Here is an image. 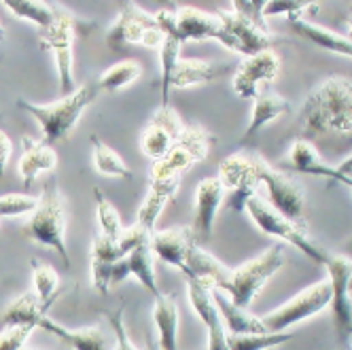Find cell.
Listing matches in <instances>:
<instances>
[{
  "label": "cell",
  "instance_id": "obj_1",
  "mask_svg": "<svg viewBox=\"0 0 352 350\" xmlns=\"http://www.w3.org/2000/svg\"><path fill=\"white\" fill-rule=\"evenodd\" d=\"M301 126L308 134L352 132V81L340 74L318 83L304 100Z\"/></svg>",
  "mask_w": 352,
  "mask_h": 350
},
{
  "label": "cell",
  "instance_id": "obj_2",
  "mask_svg": "<svg viewBox=\"0 0 352 350\" xmlns=\"http://www.w3.org/2000/svg\"><path fill=\"white\" fill-rule=\"evenodd\" d=\"M98 91H100L98 83H87L66 94L58 102L34 105L30 100H17V107L36 119L45 142L56 144L77 128V123L81 115L85 113V109L98 98Z\"/></svg>",
  "mask_w": 352,
  "mask_h": 350
},
{
  "label": "cell",
  "instance_id": "obj_3",
  "mask_svg": "<svg viewBox=\"0 0 352 350\" xmlns=\"http://www.w3.org/2000/svg\"><path fill=\"white\" fill-rule=\"evenodd\" d=\"M66 221H68L66 197L58 189L56 181L49 179L43 187L36 210L26 223V228H23V236L32 240L34 244L54 248L60 255L64 267H70V255L66 246Z\"/></svg>",
  "mask_w": 352,
  "mask_h": 350
},
{
  "label": "cell",
  "instance_id": "obj_4",
  "mask_svg": "<svg viewBox=\"0 0 352 350\" xmlns=\"http://www.w3.org/2000/svg\"><path fill=\"white\" fill-rule=\"evenodd\" d=\"M285 265V244H272L267 251L246 261L244 265L232 270L230 278L219 289L240 308H250L259 297L261 289L276 272Z\"/></svg>",
  "mask_w": 352,
  "mask_h": 350
},
{
  "label": "cell",
  "instance_id": "obj_5",
  "mask_svg": "<svg viewBox=\"0 0 352 350\" xmlns=\"http://www.w3.org/2000/svg\"><path fill=\"white\" fill-rule=\"evenodd\" d=\"M244 212L250 217L259 232L265 236H272L276 240H280L285 244H293L297 251L304 253L308 259H312L318 265H324L327 259H329L331 253H327L324 248H320L310 236L308 230H301L299 225H295L293 221H289L287 217H283L278 210H276L265 197L253 195L246 202Z\"/></svg>",
  "mask_w": 352,
  "mask_h": 350
},
{
  "label": "cell",
  "instance_id": "obj_6",
  "mask_svg": "<svg viewBox=\"0 0 352 350\" xmlns=\"http://www.w3.org/2000/svg\"><path fill=\"white\" fill-rule=\"evenodd\" d=\"M164 32L176 34L181 43H204L217 41L225 49H230V36L223 28V21L217 13H206L193 7L183 9H160L155 13Z\"/></svg>",
  "mask_w": 352,
  "mask_h": 350
},
{
  "label": "cell",
  "instance_id": "obj_7",
  "mask_svg": "<svg viewBox=\"0 0 352 350\" xmlns=\"http://www.w3.org/2000/svg\"><path fill=\"white\" fill-rule=\"evenodd\" d=\"M212 140L214 136L202 126H185L183 134L170 146V151L151 166V179L181 177L193 164L206 160V155L210 153Z\"/></svg>",
  "mask_w": 352,
  "mask_h": 350
},
{
  "label": "cell",
  "instance_id": "obj_8",
  "mask_svg": "<svg viewBox=\"0 0 352 350\" xmlns=\"http://www.w3.org/2000/svg\"><path fill=\"white\" fill-rule=\"evenodd\" d=\"M257 174H259V183L267 191V202L283 217L299 225L301 230H308L306 195L301 185L291 177H287L285 172L272 168L261 155H257Z\"/></svg>",
  "mask_w": 352,
  "mask_h": 350
},
{
  "label": "cell",
  "instance_id": "obj_9",
  "mask_svg": "<svg viewBox=\"0 0 352 350\" xmlns=\"http://www.w3.org/2000/svg\"><path fill=\"white\" fill-rule=\"evenodd\" d=\"M327 278L331 283V312L340 350H350L352 346V259L344 255H329L324 263Z\"/></svg>",
  "mask_w": 352,
  "mask_h": 350
},
{
  "label": "cell",
  "instance_id": "obj_10",
  "mask_svg": "<svg viewBox=\"0 0 352 350\" xmlns=\"http://www.w3.org/2000/svg\"><path fill=\"white\" fill-rule=\"evenodd\" d=\"M219 181L225 189V204L234 212H244L246 202L259 189L257 155L234 153L219 164Z\"/></svg>",
  "mask_w": 352,
  "mask_h": 350
},
{
  "label": "cell",
  "instance_id": "obj_11",
  "mask_svg": "<svg viewBox=\"0 0 352 350\" xmlns=\"http://www.w3.org/2000/svg\"><path fill=\"white\" fill-rule=\"evenodd\" d=\"M329 304H331V283L329 278H324L304 291H299L283 306L274 308L270 314L263 316V322L267 331H289L293 325L320 314Z\"/></svg>",
  "mask_w": 352,
  "mask_h": 350
},
{
  "label": "cell",
  "instance_id": "obj_12",
  "mask_svg": "<svg viewBox=\"0 0 352 350\" xmlns=\"http://www.w3.org/2000/svg\"><path fill=\"white\" fill-rule=\"evenodd\" d=\"M74 19L66 13H60L49 28L41 30V43L47 52L54 54L60 89L66 94L74 91Z\"/></svg>",
  "mask_w": 352,
  "mask_h": 350
},
{
  "label": "cell",
  "instance_id": "obj_13",
  "mask_svg": "<svg viewBox=\"0 0 352 350\" xmlns=\"http://www.w3.org/2000/svg\"><path fill=\"white\" fill-rule=\"evenodd\" d=\"M280 72V58L274 49H263L259 54H253L242 60V64L236 68L232 87L238 98L242 100H253L261 85L272 83Z\"/></svg>",
  "mask_w": 352,
  "mask_h": 350
},
{
  "label": "cell",
  "instance_id": "obj_14",
  "mask_svg": "<svg viewBox=\"0 0 352 350\" xmlns=\"http://www.w3.org/2000/svg\"><path fill=\"white\" fill-rule=\"evenodd\" d=\"M185 130V123L181 119V115L176 113L172 107H162L153 113V117L148 119L146 128L140 136V151L142 155H146L148 160H162L170 146L176 142Z\"/></svg>",
  "mask_w": 352,
  "mask_h": 350
},
{
  "label": "cell",
  "instance_id": "obj_15",
  "mask_svg": "<svg viewBox=\"0 0 352 350\" xmlns=\"http://www.w3.org/2000/svg\"><path fill=\"white\" fill-rule=\"evenodd\" d=\"M187 295L193 312L206 327L208 333L206 350H230V333L225 329L221 312L214 304L212 289L197 278H187Z\"/></svg>",
  "mask_w": 352,
  "mask_h": 350
},
{
  "label": "cell",
  "instance_id": "obj_16",
  "mask_svg": "<svg viewBox=\"0 0 352 350\" xmlns=\"http://www.w3.org/2000/svg\"><path fill=\"white\" fill-rule=\"evenodd\" d=\"M217 15L223 21V28L230 36V52L238 54L242 58H248L253 54H259L263 49L272 47V39L267 34V28H261L257 21H253L246 15H240L236 11H217Z\"/></svg>",
  "mask_w": 352,
  "mask_h": 350
},
{
  "label": "cell",
  "instance_id": "obj_17",
  "mask_svg": "<svg viewBox=\"0 0 352 350\" xmlns=\"http://www.w3.org/2000/svg\"><path fill=\"white\" fill-rule=\"evenodd\" d=\"M225 204V189L219 181V177L202 179L195 187V217L191 225V234L197 244H206L212 238L214 221L219 215V208Z\"/></svg>",
  "mask_w": 352,
  "mask_h": 350
},
{
  "label": "cell",
  "instance_id": "obj_18",
  "mask_svg": "<svg viewBox=\"0 0 352 350\" xmlns=\"http://www.w3.org/2000/svg\"><path fill=\"white\" fill-rule=\"evenodd\" d=\"M160 26L155 13H146L138 9L132 0H121V9L107 34V43L113 49H121L125 45H142L146 32Z\"/></svg>",
  "mask_w": 352,
  "mask_h": 350
},
{
  "label": "cell",
  "instance_id": "obj_19",
  "mask_svg": "<svg viewBox=\"0 0 352 350\" xmlns=\"http://www.w3.org/2000/svg\"><path fill=\"white\" fill-rule=\"evenodd\" d=\"M34 329L47 331L60 338L72 350H111L109 338L100 327H85V329H66L54 318H49L47 312H38L34 318Z\"/></svg>",
  "mask_w": 352,
  "mask_h": 350
},
{
  "label": "cell",
  "instance_id": "obj_20",
  "mask_svg": "<svg viewBox=\"0 0 352 350\" xmlns=\"http://www.w3.org/2000/svg\"><path fill=\"white\" fill-rule=\"evenodd\" d=\"M130 276H134L153 297L160 295V287H157V278H155V255L151 251V246H140L115 263L113 285L130 278Z\"/></svg>",
  "mask_w": 352,
  "mask_h": 350
},
{
  "label": "cell",
  "instance_id": "obj_21",
  "mask_svg": "<svg viewBox=\"0 0 352 350\" xmlns=\"http://www.w3.org/2000/svg\"><path fill=\"white\" fill-rule=\"evenodd\" d=\"M193 234L189 228H170L162 232H153L151 236V251L155 257H160L164 263L185 272L187 265V253L193 244Z\"/></svg>",
  "mask_w": 352,
  "mask_h": 350
},
{
  "label": "cell",
  "instance_id": "obj_22",
  "mask_svg": "<svg viewBox=\"0 0 352 350\" xmlns=\"http://www.w3.org/2000/svg\"><path fill=\"white\" fill-rule=\"evenodd\" d=\"M179 189H181V177L151 179L148 193L138 208L136 223H140L142 228H146L148 232H155V225H157L166 204L170 202V199H174V195L179 193Z\"/></svg>",
  "mask_w": 352,
  "mask_h": 350
},
{
  "label": "cell",
  "instance_id": "obj_23",
  "mask_svg": "<svg viewBox=\"0 0 352 350\" xmlns=\"http://www.w3.org/2000/svg\"><path fill=\"white\" fill-rule=\"evenodd\" d=\"M58 168V151L54 144L34 138H23V153L19 160V174L26 187H30L41 174L54 172Z\"/></svg>",
  "mask_w": 352,
  "mask_h": 350
},
{
  "label": "cell",
  "instance_id": "obj_24",
  "mask_svg": "<svg viewBox=\"0 0 352 350\" xmlns=\"http://www.w3.org/2000/svg\"><path fill=\"white\" fill-rule=\"evenodd\" d=\"M212 297H214V304L221 312V318L228 333L240 336V333H265L267 331L261 316L250 314L248 308L236 306L228 297V293H223L221 289H212Z\"/></svg>",
  "mask_w": 352,
  "mask_h": 350
},
{
  "label": "cell",
  "instance_id": "obj_25",
  "mask_svg": "<svg viewBox=\"0 0 352 350\" xmlns=\"http://www.w3.org/2000/svg\"><path fill=\"white\" fill-rule=\"evenodd\" d=\"M119 259H123V255L117 242L98 234L91 246V283L100 293H109L113 287V267Z\"/></svg>",
  "mask_w": 352,
  "mask_h": 350
},
{
  "label": "cell",
  "instance_id": "obj_26",
  "mask_svg": "<svg viewBox=\"0 0 352 350\" xmlns=\"http://www.w3.org/2000/svg\"><path fill=\"white\" fill-rule=\"evenodd\" d=\"M291 109L289 100L283 98L280 94H274V91H259L253 98V111H250V121H248V128L242 134V142L250 140L253 136H257L265 126H270L272 121L280 119L283 115H287Z\"/></svg>",
  "mask_w": 352,
  "mask_h": 350
},
{
  "label": "cell",
  "instance_id": "obj_27",
  "mask_svg": "<svg viewBox=\"0 0 352 350\" xmlns=\"http://www.w3.org/2000/svg\"><path fill=\"white\" fill-rule=\"evenodd\" d=\"M289 26H291V30L297 36L306 39L308 43L324 49V52L352 58V41L346 34H338L333 30H327L322 26H316V23H310V21H306L304 17H299V15L297 17H289Z\"/></svg>",
  "mask_w": 352,
  "mask_h": 350
},
{
  "label": "cell",
  "instance_id": "obj_28",
  "mask_svg": "<svg viewBox=\"0 0 352 350\" xmlns=\"http://www.w3.org/2000/svg\"><path fill=\"white\" fill-rule=\"evenodd\" d=\"M153 322L160 350H179V304L172 295L160 293L153 302Z\"/></svg>",
  "mask_w": 352,
  "mask_h": 350
},
{
  "label": "cell",
  "instance_id": "obj_29",
  "mask_svg": "<svg viewBox=\"0 0 352 350\" xmlns=\"http://www.w3.org/2000/svg\"><path fill=\"white\" fill-rule=\"evenodd\" d=\"M228 70L221 64L206 62V60H185L181 58L176 64L172 79H170V91L174 89H185V87H195V85H204L214 79H219L221 74Z\"/></svg>",
  "mask_w": 352,
  "mask_h": 350
},
{
  "label": "cell",
  "instance_id": "obj_30",
  "mask_svg": "<svg viewBox=\"0 0 352 350\" xmlns=\"http://www.w3.org/2000/svg\"><path fill=\"white\" fill-rule=\"evenodd\" d=\"M287 166L295 172L301 174H312V177H324L331 179L336 177V168H331L329 164H324L322 157L318 155V151L314 149L312 142L308 140H295L289 149V153L285 157Z\"/></svg>",
  "mask_w": 352,
  "mask_h": 350
},
{
  "label": "cell",
  "instance_id": "obj_31",
  "mask_svg": "<svg viewBox=\"0 0 352 350\" xmlns=\"http://www.w3.org/2000/svg\"><path fill=\"white\" fill-rule=\"evenodd\" d=\"M7 11H11L17 19L30 21L38 30L49 28L52 23L58 19L60 11H56L49 3L45 0H0Z\"/></svg>",
  "mask_w": 352,
  "mask_h": 350
},
{
  "label": "cell",
  "instance_id": "obj_32",
  "mask_svg": "<svg viewBox=\"0 0 352 350\" xmlns=\"http://www.w3.org/2000/svg\"><path fill=\"white\" fill-rule=\"evenodd\" d=\"M38 312H47V310L41 306L34 291H26L7 306L3 318H0V325L3 327H34V318Z\"/></svg>",
  "mask_w": 352,
  "mask_h": 350
},
{
  "label": "cell",
  "instance_id": "obj_33",
  "mask_svg": "<svg viewBox=\"0 0 352 350\" xmlns=\"http://www.w3.org/2000/svg\"><path fill=\"white\" fill-rule=\"evenodd\" d=\"M94 142V168L102 177H113V179H132L134 172L130 166L125 164L115 149H111L107 142H102L98 136H91Z\"/></svg>",
  "mask_w": 352,
  "mask_h": 350
},
{
  "label": "cell",
  "instance_id": "obj_34",
  "mask_svg": "<svg viewBox=\"0 0 352 350\" xmlns=\"http://www.w3.org/2000/svg\"><path fill=\"white\" fill-rule=\"evenodd\" d=\"M181 47L183 43L176 39V34L166 32V41L160 49V96H162V107H170V79L172 72L181 60Z\"/></svg>",
  "mask_w": 352,
  "mask_h": 350
},
{
  "label": "cell",
  "instance_id": "obj_35",
  "mask_svg": "<svg viewBox=\"0 0 352 350\" xmlns=\"http://www.w3.org/2000/svg\"><path fill=\"white\" fill-rule=\"evenodd\" d=\"M32 285H34V295L45 310L52 308V304L58 299V289H60V276L58 272L38 259H32Z\"/></svg>",
  "mask_w": 352,
  "mask_h": 350
},
{
  "label": "cell",
  "instance_id": "obj_36",
  "mask_svg": "<svg viewBox=\"0 0 352 350\" xmlns=\"http://www.w3.org/2000/svg\"><path fill=\"white\" fill-rule=\"evenodd\" d=\"M140 74H142V66L136 60H121L100 74L98 87L102 91H119L132 85Z\"/></svg>",
  "mask_w": 352,
  "mask_h": 350
},
{
  "label": "cell",
  "instance_id": "obj_37",
  "mask_svg": "<svg viewBox=\"0 0 352 350\" xmlns=\"http://www.w3.org/2000/svg\"><path fill=\"white\" fill-rule=\"evenodd\" d=\"M295 338L293 331H265V333H230V350H270L283 346Z\"/></svg>",
  "mask_w": 352,
  "mask_h": 350
},
{
  "label": "cell",
  "instance_id": "obj_38",
  "mask_svg": "<svg viewBox=\"0 0 352 350\" xmlns=\"http://www.w3.org/2000/svg\"><path fill=\"white\" fill-rule=\"evenodd\" d=\"M96 193V210H98V223H100V234H104L107 238H111L113 242H117L123 234V221L119 217V212L115 210V206L104 197V193L98 187L94 189Z\"/></svg>",
  "mask_w": 352,
  "mask_h": 350
},
{
  "label": "cell",
  "instance_id": "obj_39",
  "mask_svg": "<svg viewBox=\"0 0 352 350\" xmlns=\"http://www.w3.org/2000/svg\"><path fill=\"white\" fill-rule=\"evenodd\" d=\"M38 199L28 193H7L0 197V219H13L34 212L38 206Z\"/></svg>",
  "mask_w": 352,
  "mask_h": 350
},
{
  "label": "cell",
  "instance_id": "obj_40",
  "mask_svg": "<svg viewBox=\"0 0 352 350\" xmlns=\"http://www.w3.org/2000/svg\"><path fill=\"white\" fill-rule=\"evenodd\" d=\"M324 0H267L263 17H276V15H287V17H301L308 9H318V5Z\"/></svg>",
  "mask_w": 352,
  "mask_h": 350
},
{
  "label": "cell",
  "instance_id": "obj_41",
  "mask_svg": "<svg viewBox=\"0 0 352 350\" xmlns=\"http://www.w3.org/2000/svg\"><path fill=\"white\" fill-rule=\"evenodd\" d=\"M151 236H153V232H148L146 228H142L140 223H134L132 228H125L121 238L117 240L121 255L125 257L128 253L136 251V248H140V246H151Z\"/></svg>",
  "mask_w": 352,
  "mask_h": 350
},
{
  "label": "cell",
  "instance_id": "obj_42",
  "mask_svg": "<svg viewBox=\"0 0 352 350\" xmlns=\"http://www.w3.org/2000/svg\"><path fill=\"white\" fill-rule=\"evenodd\" d=\"M34 327H7L0 333V350H19L26 346Z\"/></svg>",
  "mask_w": 352,
  "mask_h": 350
},
{
  "label": "cell",
  "instance_id": "obj_43",
  "mask_svg": "<svg viewBox=\"0 0 352 350\" xmlns=\"http://www.w3.org/2000/svg\"><path fill=\"white\" fill-rule=\"evenodd\" d=\"M109 322H111V327H113V331H115V338H117V346H115V350H138V348L132 344V340H130L128 331H125V322H123V314H121V310H117L115 314H111V316H109ZM148 350H160V346H157V344H153Z\"/></svg>",
  "mask_w": 352,
  "mask_h": 350
},
{
  "label": "cell",
  "instance_id": "obj_44",
  "mask_svg": "<svg viewBox=\"0 0 352 350\" xmlns=\"http://www.w3.org/2000/svg\"><path fill=\"white\" fill-rule=\"evenodd\" d=\"M11 153H13V144H11V138L7 136V132L0 130V177H3L5 170H7V166H9Z\"/></svg>",
  "mask_w": 352,
  "mask_h": 350
},
{
  "label": "cell",
  "instance_id": "obj_45",
  "mask_svg": "<svg viewBox=\"0 0 352 350\" xmlns=\"http://www.w3.org/2000/svg\"><path fill=\"white\" fill-rule=\"evenodd\" d=\"M265 3H267V0H250V5H253V9H255V15H257V19L263 23V26H265V17H263Z\"/></svg>",
  "mask_w": 352,
  "mask_h": 350
},
{
  "label": "cell",
  "instance_id": "obj_46",
  "mask_svg": "<svg viewBox=\"0 0 352 350\" xmlns=\"http://www.w3.org/2000/svg\"><path fill=\"white\" fill-rule=\"evenodd\" d=\"M338 170H340V172H344V174H350V172H352V153H350V155L340 164V166H338Z\"/></svg>",
  "mask_w": 352,
  "mask_h": 350
},
{
  "label": "cell",
  "instance_id": "obj_47",
  "mask_svg": "<svg viewBox=\"0 0 352 350\" xmlns=\"http://www.w3.org/2000/svg\"><path fill=\"white\" fill-rule=\"evenodd\" d=\"M157 3H160L162 9H176V3H174V0H157Z\"/></svg>",
  "mask_w": 352,
  "mask_h": 350
},
{
  "label": "cell",
  "instance_id": "obj_48",
  "mask_svg": "<svg viewBox=\"0 0 352 350\" xmlns=\"http://www.w3.org/2000/svg\"><path fill=\"white\" fill-rule=\"evenodd\" d=\"M3 45H5V28L0 26V58H3Z\"/></svg>",
  "mask_w": 352,
  "mask_h": 350
},
{
  "label": "cell",
  "instance_id": "obj_49",
  "mask_svg": "<svg viewBox=\"0 0 352 350\" xmlns=\"http://www.w3.org/2000/svg\"><path fill=\"white\" fill-rule=\"evenodd\" d=\"M346 26H348V34H346V36H348V39L352 41V15H350V17L346 19Z\"/></svg>",
  "mask_w": 352,
  "mask_h": 350
},
{
  "label": "cell",
  "instance_id": "obj_50",
  "mask_svg": "<svg viewBox=\"0 0 352 350\" xmlns=\"http://www.w3.org/2000/svg\"><path fill=\"white\" fill-rule=\"evenodd\" d=\"M19 350H32V348H26V346H21Z\"/></svg>",
  "mask_w": 352,
  "mask_h": 350
},
{
  "label": "cell",
  "instance_id": "obj_51",
  "mask_svg": "<svg viewBox=\"0 0 352 350\" xmlns=\"http://www.w3.org/2000/svg\"><path fill=\"white\" fill-rule=\"evenodd\" d=\"M350 289H352V281H350Z\"/></svg>",
  "mask_w": 352,
  "mask_h": 350
},
{
  "label": "cell",
  "instance_id": "obj_52",
  "mask_svg": "<svg viewBox=\"0 0 352 350\" xmlns=\"http://www.w3.org/2000/svg\"><path fill=\"white\" fill-rule=\"evenodd\" d=\"M350 7H352V0H350Z\"/></svg>",
  "mask_w": 352,
  "mask_h": 350
},
{
  "label": "cell",
  "instance_id": "obj_53",
  "mask_svg": "<svg viewBox=\"0 0 352 350\" xmlns=\"http://www.w3.org/2000/svg\"><path fill=\"white\" fill-rule=\"evenodd\" d=\"M350 350H352V346H350Z\"/></svg>",
  "mask_w": 352,
  "mask_h": 350
}]
</instances>
